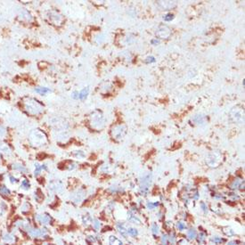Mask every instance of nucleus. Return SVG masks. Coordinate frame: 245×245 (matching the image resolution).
Masks as SVG:
<instances>
[{
    "label": "nucleus",
    "mask_w": 245,
    "mask_h": 245,
    "mask_svg": "<svg viewBox=\"0 0 245 245\" xmlns=\"http://www.w3.org/2000/svg\"><path fill=\"white\" fill-rule=\"evenodd\" d=\"M95 41H96L97 44H102V42L104 41V36L102 34H99L95 37Z\"/></svg>",
    "instance_id": "nucleus-44"
},
{
    "label": "nucleus",
    "mask_w": 245,
    "mask_h": 245,
    "mask_svg": "<svg viewBox=\"0 0 245 245\" xmlns=\"http://www.w3.org/2000/svg\"><path fill=\"white\" fill-rule=\"evenodd\" d=\"M186 243H187V242H186V241H185V240H182L181 242H180V244H181V245H186Z\"/></svg>",
    "instance_id": "nucleus-59"
},
{
    "label": "nucleus",
    "mask_w": 245,
    "mask_h": 245,
    "mask_svg": "<svg viewBox=\"0 0 245 245\" xmlns=\"http://www.w3.org/2000/svg\"><path fill=\"white\" fill-rule=\"evenodd\" d=\"M160 42H161V41H160L159 39H157V38H154V39H152V40L151 41V43H152L153 46H157V45H159Z\"/></svg>",
    "instance_id": "nucleus-54"
},
{
    "label": "nucleus",
    "mask_w": 245,
    "mask_h": 245,
    "mask_svg": "<svg viewBox=\"0 0 245 245\" xmlns=\"http://www.w3.org/2000/svg\"><path fill=\"white\" fill-rule=\"evenodd\" d=\"M2 238L4 242H5L6 243H14L15 242V237L12 234H5Z\"/></svg>",
    "instance_id": "nucleus-22"
},
{
    "label": "nucleus",
    "mask_w": 245,
    "mask_h": 245,
    "mask_svg": "<svg viewBox=\"0 0 245 245\" xmlns=\"http://www.w3.org/2000/svg\"><path fill=\"white\" fill-rule=\"evenodd\" d=\"M21 187L22 189H24V190H29V189H30V181H29L28 179H23L22 181H21Z\"/></svg>",
    "instance_id": "nucleus-31"
},
{
    "label": "nucleus",
    "mask_w": 245,
    "mask_h": 245,
    "mask_svg": "<svg viewBox=\"0 0 245 245\" xmlns=\"http://www.w3.org/2000/svg\"><path fill=\"white\" fill-rule=\"evenodd\" d=\"M136 41V37L133 36L132 34H127L125 37V44L126 45H131Z\"/></svg>",
    "instance_id": "nucleus-27"
},
{
    "label": "nucleus",
    "mask_w": 245,
    "mask_h": 245,
    "mask_svg": "<svg viewBox=\"0 0 245 245\" xmlns=\"http://www.w3.org/2000/svg\"><path fill=\"white\" fill-rule=\"evenodd\" d=\"M5 129L2 126H0V137H1V136H5Z\"/></svg>",
    "instance_id": "nucleus-55"
},
{
    "label": "nucleus",
    "mask_w": 245,
    "mask_h": 245,
    "mask_svg": "<svg viewBox=\"0 0 245 245\" xmlns=\"http://www.w3.org/2000/svg\"><path fill=\"white\" fill-rule=\"evenodd\" d=\"M90 126L95 130H101L105 127L106 118L101 111H95L90 114Z\"/></svg>",
    "instance_id": "nucleus-1"
},
{
    "label": "nucleus",
    "mask_w": 245,
    "mask_h": 245,
    "mask_svg": "<svg viewBox=\"0 0 245 245\" xmlns=\"http://www.w3.org/2000/svg\"><path fill=\"white\" fill-rule=\"evenodd\" d=\"M9 180L11 181V183H12V184H14V183H17V178L16 177H14V176H9Z\"/></svg>",
    "instance_id": "nucleus-53"
},
{
    "label": "nucleus",
    "mask_w": 245,
    "mask_h": 245,
    "mask_svg": "<svg viewBox=\"0 0 245 245\" xmlns=\"http://www.w3.org/2000/svg\"><path fill=\"white\" fill-rule=\"evenodd\" d=\"M109 245H123V242L120 240L118 237L111 235L109 237Z\"/></svg>",
    "instance_id": "nucleus-21"
},
{
    "label": "nucleus",
    "mask_w": 245,
    "mask_h": 245,
    "mask_svg": "<svg viewBox=\"0 0 245 245\" xmlns=\"http://www.w3.org/2000/svg\"><path fill=\"white\" fill-rule=\"evenodd\" d=\"M28 233H29V235H30L31 237H33V238H36V237H43V236H45V235L46 234V230L30 227V229H29Z\"/></svg>",
    "instance_id": "nucleus-13"
},
{
    "label": "nucleus",
    "mask_w": 245,
    "mask_h": 245,
    "mask_svg": "<svg viewBox=\"0 0 245 245\" xmlns=\"http://www.w3.org/2000/svg\"><path fill=\"white\" fill-rule=\"evenodd\" d=\"M199 197H200L199 192H198L197 190H195V191H194V192H192V199H194V200H198V199H199Z\"/></svg>",
    "instance_id": "nucleus-52"
},
{
    "label": "nucleus",
    "mask_w": 245,
    "mask_h": 245,
    "mask_svg": "<svg viewBox=\"0 0 245 245\" xmlns=\"http://www.w3.org/2000/svg\"><path fill=\"white\" fill-rule=\"evenodd\" d=\"M0 245H3V244H1V243H0Z\"/></svg>",
    "instance_id": "nucleus-60"
},
{
    "label": "nucleus",
    "mask_w": 245,
    "mask_h": 245,
    "mask_svg": "<svg viewBox=\"0 0 245 245\" xmlns=\"http://www.w3.org/2000/svg\"><path fill=\"white\" fill-rule=\"evenodd\" d=\"M210 241H211L212 242H214L215 244H221L225 242L224 239L220 238V237H218V236H213L211 239H210Z\"/></svg>",
    "instance_id": "nucleus-32"
},
{
    "label": "nucleus",
    "mask_w": 245,
    "mask_h": 245,
    "mask_svg": "<svg viewBox=\"0 0 245 245\" xmlns=\"http://www.w3.org/2000/svg\"><path fill=\"white\" fill-rule=\"evenodd\" d=\"M29 209H30V205H29V203H23V205L21 206V211L22 212V213H26V212H28L29 210Z\"/></svg>",
    "instance_id": "nucleus-46"
},
{
    "label": "nucleus",
    "mask_w": 245,
    "mask_h": 245,
    "mask_svg": "<svg viewBox=\"0 0 245 245\" xmlns=\"http://www.w3.org/2000/svg\"><path fill=\"white\" fill-rule=\"evenodd\" d=\"M51 91V90L49 89V88L47 87H42V86H40V87H36L35 88V92L37 94H39V95H46L47 93H49V92Z\"/></svg>",
    "instance_id": "nucleus-25"
},
{
    "label": "nucleus",
    "mask_w": 245,
    "mask_h": 245,
    "mask_svg": "<svg viewBox=\"0 0 245 245\" xmlns=\"http://www.w3.org/2000/svg\"><path fill=\"white\" fill-rule=\"evenodd\" d=\"M109 191L111 192H121L122 189L120 188V187H118V186H111L109 188Z\"/></svg>",
    "instance_id": "nucleus-47"
},
{
    "label": "nucleus",
    "mask_w": 245,
    "mask_h": 245,
    "mask_svg": "<svg viewBox=\"0 0 245 245\" xmlns=\"http://www.w3.org/2000/svg\"><path fill=\"white\" fill-rule=\"evenodd\" d=\"M169 243L170 245H174L176 243V235L174 233H171L169 235Z\"/></svg>",
    "instance_id": "nucleus-39"
},
{
    "label": "nucleus",
    "mask_w": 245,
    "mask_h": 245,
    "mask_svg": "<svg viewBox=\"0 0 245 245\" xmlns=\"http://www.w3.org/2000/svg\"><path fill=\"white\" fill-rule=\"evenodd\" d=\"M24 109L30 115H38L44 111V107L33 98H28L24 102Z\"/></svg>",
    "instance_id": "nucleus-2"
},
{
    "label": "nucleus",
    "mask_w": 245,
    "mask_h": 245,
    "mask_svg": "<svg viewBox=\"0 0 245 245\" xmlns=\"http://www.w3.org/2000/svg\"><path fill=\"white\" fill-rule=\"evenodd\" d=\"M224 233L226 234L227 236H233V235H235V232H234L232 229H230V228H228V227L224 228Z\"/></svg>",
    "instance_id": "nucleus-45"
},
{
    "label": "nucleus",
    "mask_w": 245,
    "mask_h": 245,
    "mask_svg": "<svg viewBox=\"0 0 245 245\" xmlns=\"http://www.w3.org/2000/svg\"><path fill=\"white\" fill-rule=\"evenodd\" d=\"M12 169H14V170H18L20 171V172L21 173H25L27 172V169L24 167L23 165H21V164H19V163H14L12 165Z\"/></svg>",
    "instance_id": "nucleus-23"
},
{
    "label": "nucleus",
    "mask_w": 245,
    "mask_h": 245,
    "mask_svg": "<svg viewBox=\"0 0 245 245\" xmlns=\"http://www.w3.org/2000/svg\"><path fill=\"white\" fill-rule=\"evenodd\" d=\"M229 120L233 123L240 124L243 123L244 121V110L242 106H235L229 112Z\"/></svg>",
    "instance_id": "nucleus-4"
},
{
    "label": "nucleus",
    "mask_w": 245,
    "mask_h": 245,
    "mask_svg": "<svg viewBox=\"0 0 245 245\" xmlns=\"http://www.w3.org/2000/svg\"><path fill=\"white\" fill-rule=\"evenodd\" d=\"M227 245H238V242H235V241H231L227 243Z\"/></svg>",
    "instance_id": "nucleus-58"
},
{
    "label": "nucleus",
    "mask_w": 245,
    "mask_h": 245,
    "mask_svg": "<svg viewBox=\"0 0 245 245\" xmlns=\"http://www.w3.org/2000/svg\"><path fill=\"white\" fill-rule=\"evenodd\" d=\"M233 190H235V189H243L244 187V181L243 179H241V178H236L233 181V183L231 184L230 185Z\"/></svg>",
    "instance_id": "nucleus-17"
},
{
    "label": "nucleus",
    "mask_w": 245,
    "mask_h": 245,
    "mask_svg": "<svg viewBox=\"0 0 245 245\" xmlns=\"http://www.w3.org/2000/svg\"><path fill=\"white\" fill-rule=\"evenodd\" d=\"M200 207L202 210V211H204L205 213H208V206L205 202H201L200 203Z\"/></svg>",
    "instance_id": "nucleus-48"
},
{
    "label": "nucleus",
    "mask_w": 245,
    "mask_h": 245,
    "mask_svg": "<svg viewBox=\"0 0 245 245\" xmlns=\"http://www.w3.org/2000/svg\"><path fill=\"white\" fill-rule=\"evenodd\" d=\"M192 120L194 124H196V125H202V124L206 123L207 116L204 114H201H201H197V115H195V116L192 117Z\"/></svg>",
    "instance_id": "nucleus-16"
},
{
    "label": "nucleus",
    "mask_w": 245,
    "mask_h": 245,
    "mask_svg": "<svg viewBox=\"0 0 245 245\" xmlns=\"http://www.w3.org/2000/svg\"><path fill=\"white\" fill-rule=\"evenodd\" d=\"M127 127L125 124H116L111 129V135L115 141H121L126 136Z\"/></svg>",
    "instance_id": "nucleus-5"
},
{
    "label": "nucleus",
    "mask_w": 245,
    "mask_h": 245,
    "mask_svg": "<svg viewBox=\"0 0 245 245\" xmlns=\"http://www.w3.org/2000/svg\"><path fill=\"white\" fill-rule=\"evenodd\" d=\"M74 156L76 158H79V159H84L86 157V154L82 151H76V152H74Z\"/></svg>",
    "instance_id": "nucleus-38"
},
{
    "label": "nucleus",
    "mask_w": 245,
    "mask_h": 245,
    "mask_svg": "<svg viewBox=\"0 0 245 245\" xmlns=\"http://www.w3.org/2000/svg\"><path fill=\"white\" fill-rule=\"evenodd\" d=\"M0 194H2L4 196H8L11 194V191L5 185H0Z\"/></svg>",
    "instance_id": "nucleus-29"
},
{
    "label": "nucleus",
    "mask_w": 245,
    "mask_h": 245,
    "mask_svg": "<svg viewBox=\"0 0 245 245\" xmlns=\"http://www.w3.org/2000/svg\"><path fill=\"white\" fill-rule=\"evenodd\" d=\"M88 93H89V89H88V87H85L83 88L80 92H79V99H80V100H85V99L87 97L88 95Z\"/></svg>",
    "instance_id": "nucleus-24"
},
{
    "label": "nucleus",
    "mask_w": 245,
    "mask_h": 245,
    "mask_svg": "<svg viewBox=\"0 0 245 245\" xmlns=\"http://www.w3.org/2000/svg\"><path fill=\"white\" fill-rule=\"evenodd\" d=\"M158 206H159V202H155V203H153V202H150V201H148V202L146 203V207H147V209H148V210H154V209L157 208Z\"/></svg>",
    "instance_id": "nucleus-37"
},
{
    "label": "nucleus",
    "mask_w": 245,
    "mask_h": 245,
    "mask_svg": "<svg viewBox=\"0 0 245 245\" xmlns=\"http://www.w3.org/2000/svg\"><path fill=\"white\" fill-rule=\"evenodd\" d=\"M198 242H199V244H202L205 242V241H206V235L203 233H200L199 235H198Z\"/></svg>",
    "instance_id": "nucleus-34"
},
{
    "label": "nucleus",
    "mask_w": 245,
    "mask_h": 245,
    "mask_svg": "<svg viewBox=\"0 0 245 245\" xmlns=\"http://www.w3.org/2000/svg\"><path fill=\"white\" fill-rule=\"evenodd\" d=\"M49 187L51 191H55V192H59V194H61L63 191V185H62V182H60L59 180L52 181L49 185Z\"/></svg>",
    "instance_id": "nucleus-14"
},
{
    "label": "nucleus",
    "mask_w": 245,
    "mask_h": 245,
    "mask_svg": "<svg viewBox=\"0 0 245 245\" xmlns=\"http://www.w3.org/2000/svg\"><path fill=\"white\" fill-rule=\"evenodd\" d=\"M186 224L184 222H181V221H179V222L176 223V228L178 229V231H184V230L186 229Z\"/></svg>",
    "instance_id": "nucleus-35"
},
{
    "label": "nucleus",
    "mask_w": 245,
    "mask_h": 245,
    "mask_svg": "<svg viewBox=\"0 0 245 245\" xmlns=\"http://www.w3.org/2000/svg\"><path fill=\"white\" fill-rule=\"evenodd\" d=\"M43 194L41 192V191L39 190V189H37V191L35 192V198H36V200H37V201H40L41 200L43 199Z\"/></svg>",
    "instance_id": "nucleus-42"
},
{
    "label": "nucleus",
    "mask_w": 245,
    "mask_h": 245,
    "mask_svg": "<svg viewBox=\"0 0 245 245\" xmlns=\"http://www.w3.org/2000/svg\"><path fill=\"white\" fill-rule=\"evenodd\" d=\"M42 166L38 165V164H35V171H34V175H35L36 176H37L39 174L41 173V171H42Z\"/></svg>",
    "instance_id": "nucleus-40"
},
{
    "label": "nucleus",
    "mask_w": 245,
    "mask_h": 245,
    "mask_svg": "<svg viewBox=\"0 0 245 245\" xmlns=\"http://www.w3.org/2000/svg\"><path fill=\"white\" fill-rule=\"evenodd\" d=\"M161 245H167L169 244V235H161Z\"/></svg>",
    "instance_id": "nucleus-41"
},
{
    "label": "nucleus",
    "mask_w": 245,
    "mask_h": 245,
    "mask_svg": "<svg viewBox=\"0 0 245 245\" xmlns=\"http://www.w3.org/2000/svg\"><path fill=\"white\" fill-rule=\"evenodd\" d=\"M156 35L161 39H169L172 35V31L169 26L161 24L158 26L157 30H156Z\"/></svg>",
    "instance_id": "nucleus-8"
},
{
    "label": "nucleus",
    "mask_w": 245,
    "mask_h": 245,
    "mask_svg": "<svg viewBox=\"0 0 245 245\" xmlns=\"http://www.w3.org/2000/svg\"><path fill=\"white\" fill-rule=\"evenodd\" d=\"M100 226H101L100 222H99V221L97 220V219H95V220L93 221V226L95 227V229L98 230L99 228H100Z\"/></svg>",
    "instance_id": "nucleus-49"
},
{
    "label": "nucleus",
    "mask_w": 245,
    "mask_h": 245,
    "mask_svg": "<svg viewBox=\"0 0 245 245\" xmlns=\"http://www.w3.org/2000/svg\"><path fill=\"white\" fill-rule=\"evenodd\" d=\"M30 141L33 146H42L47 142L46 135L39 129H35L30 135Z\"/></svg>",
    "instance_id": "nucleus-3"
},
{
    "label": "nucleus",
    "mask_w": 245,
    "mask_h": 245,
    "mask_svg": "<svg viewBox=\"0 0 245 245\" xmlns=\"http://www.w3.org/2000/svg\"><path fill=\"white\" fill-rule=\"evenodd\" d=\"M145 62H146L147 63H152V62H155V58H154L153 56H149L145 59Z\"/></svg>",
    "instance_id": "nucleus-51"
},
{
    "label": "nucleus",
    "mask_w": 245,
    "mask_h": 245,
    "mask_svg": "<svg viewBox=\"0 0 245 245\" xmlns=\"http://www.w3.org/2000/svg\"><path fill=\"white\" fill-rule=\"evenodd\" d=\"M152 173H147V174L144 175L141 177L140 180V192L143 195L148 194L149 192V187L152 185Z\"/></svg>",
    "instance_id": "nucleus-6"
},
{
    "label": "nucleus",
    "mask_w": 245,
    "mask_h": 245,
    "mask_svg": "<svg viewBox=\"0 0 245 245\" xmlns=\"http://www.w3.org/2000/svg\"><path fill=\"white\" fill-rule=\"evenodd\" d=\"M222 161V155L219 152H211L207 155L206 163L210 167H217Z\"/></svg>",
    "instance_id": "nucleus-7"
},
{
    "label": "nucleus",
    "mask_w": 245,
    "mask_h": 245,
    "mask_svg": "<svg viewBox=\"0 0 245 245\" xmlns=\"http://www.w3.org/2000/svg\"><path fill=\"white\" fill-rule=\"evenodd\" d=\"M127 234L132 237H136V236H137V235H138V231L136 229V228L129 227L127 229Z\"/></svg>",
    "instance_id": "nucleus-30"
},
{
    "label": "nucleus",
    "mask_w": 245,
    "mask_h": 245,
    "mask_svg": "<svg viewBox=\"0 0 245 245\" xmlns=\"http://www.w3.org/2000/svg\"><path fill=\"white\" fill-rule=\"evenodd\" d=\"M187 237H188L190 240H194V239L197 237V232L195 231V229L194 228H191L187 231Z\"/></svg>",
    "instance_id": "nucleus-28"
},
{
    "label": "nucleus",
    "mask_w": 245,
    "mask_h": 245,
    "mask_svg": "<svg viewBox=\"0 0 245 245\" xmlns=\"http://www.w3.org/2000/svg\"><path fill=\"white\" fill-rule=\"evenodd\" d=\"M36 219L37 220V222L39 224L43 225V226H46V225L50 224L51 222V217L47 214H40V215H37L36 216Z\"/></svg>",
    "instance_id": "nucleus-15"
},
{
    "label": "nucleus",
    "mask_w": 245,
    "mask_h": 245,
    "mask_svg": "<svg viewBox=\"0 0 245 245\" xmlns=\"http://www.w3.org/2000/svg\"><path fill=\"white\" fill-rule=\"evenodd\" d=\"M21 20H25V21H32L31 14H30L28 11H23V12H21Z\"/></svg>",
    "instance_id": "nucleus-26"
},
{
    "label": "nucleus",
    "mask_w": 245,
    "mask_h": 245,
    "mask_svg": "<svg viewBox=\"0 0 245 245\" xmlns=\"http://www.w3.org/2000/svg\"><path fill=\"white\" fill-rule=\"evenodd\" d=\"M71 96H72V98H74V99H79V92L78 91L73 92V93L71 94Z\"/></svg>",
    "instance_id": "nucleus-56"
},
{
    "label": "nucleus",
    "mask_w": 245,
    "mask_h": 245,
    "mask_svg": "<svg viewBox=\"0 0 245 245\" xmlns=\"http://www.w3.org/2000/svg\"><path fill=\"white\" fill-rule=\"evenodd\" d=\"M116 227H117V229H118L119 233H120V235H121L122 236L124 237V238H127V228H126L125 225H124L123 223L119 222V223H117Z\"/></svg>",
    "instance_id": "nucleus-19"
},
{
    "label": "nucleus",
    "mask_w": 245,
    "mask_h": 245,
    "mask_svg": "<svg viewBox=\"0 0 245 245\" xmlns=\"http://www.w3.org/2000/svg\"><path fill=\"white\" fill-rule=\"evenodd\" d=\"M48 17L51 22H53L55 25H61V23L62 22V16L61 15L59 12H50L48 14Z\"/></svg>",
    "instance_id": "nucleus-12"
},
{
    "label": "nucleus",
    "mask_w": 245,
    "mask_h": 245,
    "mask_svg": "<svg viewBox=\"0 0 245 245\" xmlns=\"http://www.w3.org/2000/svg\"><path fill=\"white\" fill-rule=\"evenodd\" d=\"M151 229H152V234H153V235H159L160 227H159V226H158L157 224L153 223V224L152 225V227H151Z\"/></svg>",
    "instance_id": "nucleus-36"
},
{
    "label": "nucleus",
    "mask_w": 245,
    "mask_h": 245,
    "mask_svg": "<svg viewBox=\"0 0 245 245\" xmlns=\"http://www.w3.org/2000/svg\"><path fill=\"white\" fill-rule=\"evenodd\" d=\"M156 3H157L158 6L164 11L171 10V9L175 8L176 5V1H158Z\"/></svg>",
    "instance_id": "nucleus-11"
},
{
    "label": "nucleus",
    "mask_w": 245,
    "mask_h": 245,
    "mask_svg": "<svg viewBox=\"0 0 245 245\" xmlns=\"http://www.w3.org/2000/svg\"><path fill=\"white\" fill-rule=\"evenodd\" d=\"M92 221H93V220H92V217H90V216H88V215L84 216V217H82V222H83V224H84L85 226H88V225H89Z\"/></svg>",
    "instance_id": "nucleus-33"
},
{
    "label": "nucleus",
    "mask_w": 245,
    "mask_h": 245,
    "mask_svg": "<svg viewBox=\"0 0 245 245\" xmlns=\"http://www.w3.org/2000/svg\"><path fill=\"white\" fill-rule=\"evenodd\" d=\"M86 241H87L88 242H90V243H93V242H95L96 239H95V237L93 236V235H89V236H87V238H86Z\"/></svg>",
    "instance_id": "nucleus-50"
},
{
    "label": "nucleus",
    "mask_w": 245,
    "mask_h": 245,
    "mask_svg": "<svg viewBox=\"0 0 245 245\" xmlns=\"http://www.w3.org/2000/svg\"><path fill=\"white\" fill-rule=\"evenodd\" d=\"M52 125L55 127V130L60 131V132L66 131V129L69 127V125H68L67 122H66L63 119H61V118L53 119V120H52Z\"/></svg>",
    "instance_id": "nucleus-9"
},
{
    "label": "nucleus",
    "mask_w": 245,
    "mask_h": 245,
    "mask_svg": "<svg viewBox=\"0 0 245 245\" xmlns=\"http://www.w3.org/2000/svg\"><path fill=\"white\" fill-rule=\"evenodd\" d=\"M86 198V192L82 189L74 192L71 196V199L74 203H80Z\"/></svg>",
    "instance_id": "nucleus-10"
},
{
    "label": "nucleus",
    "mask_w": 245,
    "mask_h": 245,
    "mask_svg": "<svg viewBox=\"0 0 245 245\" xmlns=\"http://www.w3.org/2000/svg\"><path fill=\"white\" fill-rule=\"evenodd\" d=\"M174 16L175 15L169 12V14H167L166 15L163 16V19H164V21H171L173 19H174Z\"/></svg>",
    "instance_id": "nucleus-43"
},
{
    "label": "nucleus",
    "mask_w": 245,
    "mask_h": 245,
    "mask_svg": "<svg viewBox=\"0 0 245 245\" xmlns=\"http://www.w3.org/2000/svg\"><path fill=\"white\" fill-rule=\"evenodd\" d=\"M75 167H76V164L72 163V164H71V165H69V167H68V169H69V170H71V169H74Z\"/></svg>",
    "instance_id": "nucleus-57"
},
{
    "label": "nucleus",
    "mask_w": 245,
    "mask_h": 245,
    "mask_svg": "<svg viewBox=\"0 0 245 245\" xmlns=\"http://www.w3.org/2000/svg\"><path fill=\"white\" fill-rule=\"evenodd\" d=\"M0 152L2 154L5 156H10L12 154V152H11V149L9 148V146L5 143H0Z\"/></svg>",
    "instance_id": "nucleus-18"
},
{
    "label": "nucleus",
    "mask_w": 245,
    "mask_h": 245,
    "mask_svg": "<svg viewBox=\"0 0 245 245\" xmlns=\"http://www.w3.org/2000/svg\"><path fill=\"white\" fill-rule=\"evenodd\" d=\"M127 220L129 221L130 223H133V224H136V225H141V220L138 218L136 216V214L132 213L131 211H129L128 213V217H127Z\"/></svg>",
    "instance_id": "nucleus-20"
}]
</instances>
